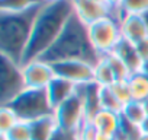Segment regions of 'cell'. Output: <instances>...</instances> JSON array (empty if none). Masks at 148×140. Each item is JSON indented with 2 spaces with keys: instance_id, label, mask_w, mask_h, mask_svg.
I'll list each match as a JSON object with an SVG mask.
<instances>
[{
  "instance_id": "cell-30",
  "label": "cell",
  "mask_w": 148,
  "mask_h": 140,
  "mask_svg": "<svg viewBox=\"0 0 148 140\" xmlns=\"http://www.w3.org/2000/svg\"><path fill=\"white\" fill-rule=\"evenodd\" d=\"M52 140H73V136L71 134H65V133H62V131H60Z\"/></svg>"
},
{
  "instance_id": "cell-34",
  "label": "cell",
  "mask_w": 148,
  "mask_h": 140,
  "mask_svg": "<svg viewBox=\"0 0 148 140\" xmlns=\"http://www.w3.org/2000/svg\"><path fill=\"white\" fill-rule=\"evenodd\" d=\"M93 2H97V3H100V5H103V6H108V8H110L108 0H93Z\"/></svg>"
},
{
  "instance_id": "cell-1",
  "label": "cell",
  "mask_w": 148,
  "mask_h": 140,
  "mask_svg": "<svg viewBox=\"0 0 148 140\" xmlns=\"http://www.w3.org/2000/svg\"><path fill=\"white\" fill-rule=\"evenodd\" d=\"M74 13L71 0H60L54 3H45L35 22L32 35L28 44V48L25 51L22 66L26 63L41 58L58 40L62 29L65 28L68 19Z\"/></svg>"
},
{
  "instance_id": "cell-2",
  "label": "cell",
  "mask_w": 148,
  "mask_h": 140,
  "mask_svg": "<svg viewBox=\"0 0 148 140\" xmlns=\"http://www.w3.org/2000/svg\"><path fill=\"white\" fill-rule=\"evenodd\" d=\"M100 58L90 41L87 25L76 13L71 15L58 40L41 57V60L51 64L65 60H83L93 66Z\"/></svg>"
},
{
  "instance_id": "cell-28",
  "label": "cell",
  "mask_w": 148,
  "mask_h": 140,
  "mask_svg": "<svg viewBox=\"0 0 148 140\" xmlns=\"http://www.w3.org/2000/svg\"><path fill=\"white\" fill-rule=\"evenodd\" d=\"M136 50H138V54L142 58V61H147L148 60V37L136 44Z\"/></svg>"
},
{
  "instance_id": "cell-26",
  "label": "cell",
  "mask_w": 148,
  "mask_h": 140,
  "mask_svg": "<svg viewBox=\"0 0 148 140\" xmlns=\"http://www.w3.org/2000/svg\"><path fill=\"white\" fill-rule=\"evenodd\" d=\"M112 91L113 94L116 95V98L119 99V102L125 107L126 104H129L132 99V94H131V89H129V85H128V80H118L115 82L112 86Z\"/></svg>"
},
{
  "instance_id": "cell-36",
  "label": "cell",
  "mask_w": 148,
  "mask_h": 140,
  "mask_svg": "<svg viewBox=\"0 0 148 140\" xmlns=\"http://www.w3.org/2000/svg\"><path fill=\"white\" fill-rule=\"evenodd\" d=\"M139 140H148V134L147 133H142L141 137H139Z\"/></svg>"
},
{
  "instance_id": "cell-3",
  "label": "cell",
  "mask_w": 148,
  "mask_h": 140,
  "mask_svg": "<svg viewBox=\"0 0 148 140\" xmlns=\"http://www.w3.org/2000/svg\"><path fill=\"white\" fill-rule=\"evenodd\" d=\"M42 6L22 13L0 12V54L22 66L32 35L34 22Z\"/></svg>"
},
{
  "instance_id": "cell-33",
  "label": "cell",
  "mask_w": 148,
  "mask_h": 140,
  "mask_svg": "<svg viewBox=\"0 0 148 140\" xmlns=\"http://www.w3.org/2000/svg\"><path fill=\"white\" fill-rule=\"evenodd\" d=\"M141 72H142L144 75H147V76H148V60L142 63V67H141Z\"/></svg>"
},
{
  "instance_id": "cell-25",
  "label": "cell",
  "mask_w": 148,
  "mask_h": 140,
  "mask_svg": "<svg viewBox=\"0 0 148 140\" xmlns=\"http://www.w3.org/2000/svg\"><path fill=\"white\" fill-rule=\"evenodd\" d=\"M18 121H19V117L10 107L8 105L0 107V134H6Z\"/></svg>"
},
{
  "instance_id": "cell-35",
  "label": "cell",
  "mask_w": 148,
  "mask_h": 140,
  "mask_svg": "<svg viewBox=\"0 0 148 140\" xmlns=\"http://www.w3.org/2000/svg\"><path fill=\"white\" fill-rule=\"evenodd\" d=\"M142 18H144V21H145L147 28H148V12H147V13H144V15H142Z\"/></svg>"
},
{
  "instance_id": "cell-24",
  "label": "cell",
  "mask_w": 148,
  "mask_h": 140,
  "mask_svg": "<svg viewBox=\"0 0 148 140\" xmlns=\"http://www.w3.org/2000/svg\"><path fill=\"white\" fill-rule=\"evenodd\" d=\"M105 57L108 58V61H109V64L112 67V72H113V75L116 78V82L118 80H128L129 79V76L132 75L131 70L128 69V66L115 53H110V54H108Z\"/></svg>"
},
{
  "instance_id": "cell-23",
  "label": "cell",
  "mask_w": 148,
  "mask_h": 140,
  "mask_svg": "<svg viewBox=\"0 0 148 140\" xmlns=\"http://www.w3.org/2000/svg\"><path fill=\"white\" fill-rule=\"evenodd\" d=\"M6 137L9 140H32V127L29 121L19 120L8 133Z\"/></svg>"
},
{
  "instance_id": "cell-4",
  "label": "cell",
  "mask_w": 148,
  "mask_h": 140,
  "mask_svg": "<svg viewBox=\"0 0 148 140\" xmlns=\"http://www.w3.org/2000/svg\"><path fill=\"white\" fill-rule=\"evenodd\" d=\"M8 107H10L16 112L19 120L29 121V123L55 112L47 89L26 88L21 95H18L13 101H10Z\"/></svg>"
},
{
  "instance_id": "cell-18",
  "label": "cell",
  "mask_w": 148,
  "mask_h": 140,
  "mask_svg": "<svg viewBox=\"0 0 148 140\" xmlns=\"http://www.w3.org/2000/svg\"><path fill=\"white\" fill-rule=\"evenodd\" d=\"M45 5L44 0H0V12L22 13Z\"/></svg>"
},
{
  "instance_id": "cell-20",
  "label": "cell",
  "mask_w": 148,
  "mask_h": 140,
  "mask_svg": "<svg viewBox=\"0 0 148 140\" xmlns=\"http://www.w3.org/2000/svg\"><path fill=\"white\" fill-rule=\"evenodd\" d=\"M121 115L125 120H128L136 125H141L145 121V118L148 117L145 107H144V102H139V101H131L129 104H126L123 107V111Z\"/></svg>"
},
{
  "instance_id": "cell-22",
  "label": "cell",
  "mask_w": 148,
  "mask_h": 140,
  "mask_svg": "<svg viewBox=\"0 0 148 140\" xmlns=\"http://www.w3.org/2000/svg\"><path fill=\"white\" fill-rule=\"evenodd\" d=\"M148 12V0H123L119 10L118 19L125 15H144Z\"/></svg>"
},
{
  "instance_id": "cell-15",
  "label": "cell",
  "mask_w": 148,
  "mask_h": 140,
  "mask_svg": "<svg viewBox=\"0 0 148 140\" xmlns=\"http://www.w3.org/2000/svg\"><path fill=\"white\" fill-rule=\"evenodd\" d=\"M121 114L108 111V110H100L90 121L96 127V130L102 134H109V136H116L119 128H121Z\"/></svg>"
},
{
  "instance_id": "cell-11",
  "label": "cell",
  "mask_w": 148,
  "mask_h": 140,
  "mask_svg": "<svg viewBox=\"0 0 148 140\" xmlns=\"http://www.w3.org/2000/svg\"><path fill=\"white\" fill-rule=\"evenodd\" d=\"M122 38L138 44L148 37V28L141 15H125L119 19Z\"/></svg>"
},
{
  "instance_id": "cell-12",
  "label": "cell",
  "mask_w": 148,
  "mask_h": 140,
  "mask_svg": "<svg viewBox=\"0 0 148 140\" xmlns=\"http://www.w3.org/2000/svg\"><path fill=\"white\" fill-rule=\"evenodd\" d=\"M77 88H79L77 85L55 76V79L47 88V92H48V96H49V101H51L54 110L58 108L61 104H64L67 99H70L77 92Z\"/></svg>"
},
{
  "instance_id": "cell-29",
  "label": "cell",
  "mask_w": 148,
  "mask_h": 140,
  "mask_svg": "<svg viewBox=\"0 0 148 140\" xmlns=\"http://www.w3.org/2000/svg\"><path fill=\"white\" fill-rule=\"evenodd\" d=\"M108 2H109V6H110V9L113 12V16L118 18V10H119V8H121L123 0H108Z\"/></svg>"
},
{
  "instance_id": "cell-31",
  "label": "cell",
  "mask_w": 148,
  "mask_h": 140,
  "mask_svg": "<svg viewBox=\"0 0 148 140\" xmlns=\"http://www.w3.org/2000/svg\"><path fill=\"white\" fill-rule=\"evenodd\" d=\"M96 140H116V139H115V136H109V134H102V133H99L97 137H96Z\"/></svg>"
},
{
  "instance_id": "cell-14",
  "label": "cell",
  "mask_w": 148,
  "mask_h": 140,
  "mask_svg": "<svg viewBox=\"0 0 148 140\" xmlns=\"http://www.w3.org/2000/svg\"><path fill=\"white\" fill-rule=\"evenodd\" d=\"M31 127H32V140H52L61 131L55 114L32 121Z\"/></svg>"
},
{
  "instance_id": "cell-8",
  "label": "cell",
  "mask_w": 148,
  "mask_h": 140,
  "mask_svg": "<svg viewBox=\"0 0 148 140\" xmlns=\"http://www.w3.org/2000/svg\"><path fill=\"white\" fill-rule=\"evenodd\" d=\"M57 78L65 79L77 86L95 82V66L83 60H65L52 64Z\"/></svg>"
},
{
  "instance_id": "cell-19",
  "label": "cell",
  "mask_w": 148,
  "mask_h": 140,
  "mask_svg": "<svg viewBox=\"0 0 148 140\" xmlns=\"http://www.w3.org/2000/svg\"><path fill=\"white\" fill-rule=\"evenodd\" d=\"M116 78L106 57H102L95 66V83L99 86H112Z\"/></svg>"
},
{
  "instance_id": "cell-37",
  "label": "cell",
  "mask_w": 148,
  "mask_h": 140,
  "mask_svg": "<svg viewBox=\"0 0 148 140\" xmlns=\"http://www.w3.org/2000/svg\"><path fill=\"white\" fill-rule=\"evenodd\" d=\"M144 107H145V111H147V115H148V99L144 101Z\"/></svg>"
},
{
  "instance_id": "cell-5",
  "label": "cell",
  "mask_w": 148,
  "mask_h": 140,
  "mask_svg": "<svg viewBox=\"0 0 148 140\" xmlns=\"http://www.w3.org/2000/svg\"><path fill=\"white\" fill-rule=\"evenodd\" d=\"M87 28H89L90 41L100 57L113 53L118 42L122 40L119 19L115 18L113 15L99 19L92 25H89Z\"/></svg>"
},
{
  "instance_id": "cell-21",
  "label": "cell",
  "mask_w": 148,
  "mask_h": 140,
  "mask_svg": "<svg viewBox=\"0 0 148 140\" xmlns=\"http://www.w3.org/2000/svg\"><path fill=\"white\" fill-rule=\"evenodd\" d=\"M100 107L102 110H108V111H113L118 114H122L123 111V105L119 102V99L116 98V95L113 94L110 86H100Z\"/></svg>"
},
{
  "instance_id": "cell-38",
  "label": "cell",
  "mask_w": 148,
  "mask_h": 140,
  "mask_svg": "<svg viewBox=\"0 0 148 140\" xmlns=\"http://www.w3.org/2000/svg\"><path fill=\"white\" fill-rule=\"evenodd\" d=\"M45 3H54V2H60V0H44Z\"/></svg>"
},
{
  "instance_id": "cell-39",
  "label": "cell",
  "mask_w": 148,
  "mask_h": 140,
  "mask_svg": "<svg viewBox=\"0 0 148 140\" xmlns=\"http://www.w3.org/2000/svg\"><path fill=\"white\" fill-rule=\"evenodd\" d=\"M73 140H76V139H74V137H73Z\"/></svg>"
},
{
  "instance_id": "cell-10",
  "label": "cell",
  "mask_w": 148,
  "mask_h": 140,
  "mask_svg": "<svg viewBox=\"0 0 148 140\" xmlns=\"http://www.w3.org/2000/svg\"><path fill=\"white\" fill-rule=\"evenodd\" d=\"M73 3V9L74 13H76L87 26L92 25L93 22L103 19L106 16L113 15L112 9L108 6H103L97 2H93V0H71Z\"/></svg>"
},
{
  "instance_id": "cell-7",
  "label": "cell",
  "mask_w": 148,
  "mask_h": 140,
  "mask_svg": "<svg viewBox=\"0 0 148 140\" xmlns=\"http://www.w3.org/2000/svg\"><path fill=\"white\" fill-rule=\"evenodd\" d=\"M55 117L60 124V130L65 134H74L87 120L86 117V108L83 98L79 92L74 94L70 99H67L64 104H61L58 108H55Z\"/></svg>"
},
{
  "instance_id": "cell-17",
  "label": "cell",
  "mask_w": 148,
  "mask_h": 140,
  "mask_svg": "<svg viewBox=\"0 0 148 140\" xmlns=\"http://www.w3.org/2000/svg\"><path fill=\"white\" fill-rule=\"evenodd\" d=\"M128 85H129L134 101L144 102L148 99V76L147 75H144L142 72L132 73L128 79Z\"/></svg>"
},
{
  "instance_id": "cell-6",
  "label": "cell",
  "mask_w": 148,
  "mask_h": 140,
  "mask_svg": "<svg viewBox=\"0 0 148 140\" xmlns=\"http://www.w3.org/2000/svg\"><path fill=\"white\" fill-rule=\"evenodd\" d=\"M0 104L8 105L26 89L22 66L0 54Z\"/></svg>"
},
{
  "instance_id": "cell-16",
  "label": "cell",
  "mask_w": 148,
  "mask_h": 140,
  "mask_svg": "<svg viewBox=\"0 0 148 140\" xmlns=\"http://www.w3.org/2000/svg\"><path fill=\"white\" fill-rule=\"evenodd\" d=\"M79 92L83 98V102H84V108H86V117L87 120L90 121L100 110V86L96 85L95 82L92 83H87V85H83V86H79Z\"/></svg>"
},
{
  "instance_id": "cell-27",
  "label": "cell",
  "mask_w": 148,
  "mask_h": 140,
  "mask_svg": "<svg viewBox=\"0 0 148 140\" xmlns=\"http://www.w3.org/2000/svg\"><path fill=\"white\" fill-rule=\"evenodd\" d=\"M97 134H99V131L96 130V127L93 125V123L89 121V120H86L84 124L73 134V137L76 139V140H96Z\"/></svg>"
},
{
  "instance_id": "cell-32",
  "label": "cell",
  "mask_w": 148,
  "mask_h": 140,
  "mask_svg": "<svg viewBox=\"0 0 148 140\" xmlns=\"http://www.w3.org/2000/svg\"><path fill=\"white\" fill-rule=\"evenodd\" d=\"M141 130H142V133H147V134H148V117H147L145 121L141 124Z\"/></svg>"
},
{
  "instance_id": "cell-13",
  "label": "cell",
  "mask_w": 148,
  "mask_h": 140,
  "mask_svg": "<svg viewBox=\"0 0 148 140\" xmlns=\"http://www.w3.org/2000/svg\"><path fill=\"white\" fill-rule=\"evenodd\" d=\"M113 53L128 66V69L131 70V73H138L141 72V67H142V58L139 57L138 54V50H136V44L122 38L116 48L113 50Z\"/></svg>"
},
{
  "instance_id": "cell-9",
  "label": "cell",
  "mask_w": 148,
  "mask_h": 140,
  "mask_svg": "<svg viewBox=\"0 0 148 140\" xmlns=\"http://www.w3.org/2000/svg\"><path fill=\"white\" fill-rule=\"evenodd\" d=\"M22 72L28 89H47L48 85L55 79L52 64L41 58L32 60L22 66Z\"/></svg>"
}]
</instances>
